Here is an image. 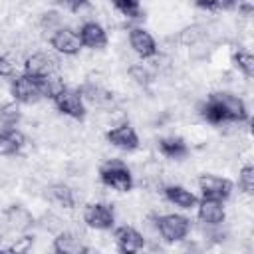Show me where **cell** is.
<instances>
[{
  "mask_svg": "<svg viewBox=\"0 0 254 254\" xmlns=\"http://www.w3.org/2000/svg\"><path fill=\"white\" fill-rule=\"evenodd\" d=\"M99 177H101L103 185H107V187H111L115 190H121V192H127L133 187L131 173H129V169L121 161H109V163H105L101 167V171H99Z\"/></svg>",
  "mask_w": 254,
  "mask_h": 254,
  "instance_id": "obj_1",
  "label": "cell"
},
{
  "mask_svg": "<svg viewBox=\"0 0 254 254\" xmlns=\"http://www.w3.org/2000/svg\"><path fill=\"white\" fill-rule=\"evenodd\" d=\"M12 95L20 103H36L38 99L44 97L42 77H34V75H28V73L18 75L12 81Z\"/></svg>",
  "mask_w": 254,
  "mask_h": 254,
  "instance_id": "obj_2",
  "label": "cell"
},
{
  "mask_svg": "<svg viewBox=\"0 0 254 254\" xmlns=\"http://www.w3.org/2000/svg\"><path fill=\"white\" fill-rule=\"evenodd\" d=\"M157 228L167 242H179L189 234L190 222L181 214H165L157 218Z\"/></svg>",
  "mask_w": 254,
  "mask_h": 254,
  "instance_id": "obj_3",
  "label": "cell"
},
{
  "mask_svg": "<svg viewBox=\"0 0 254 254\" xmlns=\"http://www.w3.org/2000/svg\"><path fill=\"white\" fill-rule=\"evenodd\" d=\"M54 101H56V107L62 113H65V115H69L73 119H83L85 117V103H83V97L79 95V91L64 87L54 97Z\"/></svg>",
  "mask_w": 254,
  "mask_h": 254,
  "instance_id": "obj_4",
  "label": "cell"
},
{
  "mask_svg": "<svg viewBox=\"0 0 254 254\" xmlns=\"http://www.w3.org/2000/svg\"><path fill=\"white\" fill-rule=\"evenodd\" d=\"M83 220L89 228H95V230H107L113 226L115 222V214H113V208L109 204H103V202H93V204H87L85 212H83Z\"/></svg>",
  "mask_w": 254,
  "mask_h": 254,
  "instance_id": "obj_5",
  "label": "cell"
},
{
  "mask_svg": "<svg viewBox=\"0 0 254 254\" xmlns=\"http://www.w3.org/2000/svg\"><path fill=\"white\" fill-rule=\"evenodd\" d=\"M198 187L202 192V198H214V200H226L232 192V183L222 177L204 175L198 179Z\"/></svg>",
  "mask_w": 254,
  "mask_h": 254,
  "instance_id": "obj_6",
  "label": "cell"
},
{
  "mask_svg": "<svg viewBox=\"0 0 254 254\" xmlns=\"http://www.w3.org/2000/svg\"><path fill=\"white\" fill-rule=\"evenodd\" d=\"M50 44L52 48H56L60 54L64 56H73L81 50V40H79V34H75L73 30L69 28H60L52 34L50 38Z\"/></svg>",
  "mask_w": 254,
  "mask_h": 254,
  "instance_id": "obj_7",
  "label": "cell"
},
{
  "mask_svg": "<svg viewBox=\"0 0 254 254\" xmlns=\"http://www.w3.org/2000/svg\"><path fill=\"white\" fill-rule=\"evenodd\" d=\"M214 99L220 103L222 111H224V117L226 121H246L248 119V111H246V105L240 97L232 95V93H212Z\"/></svg>",
  "mask_w": 254,
  "mask_h": 254,
  "instance_id": "obj_8",
  "label": "cell"
},
{
  "mask_svg": "<svg viewBox=\"0 0 254 254\" xmlns=\"http://www.w3.org/2000/svg\"><path fill=\"white\" fill-rule=\"evenodd\" d=\"M105 137H107V141L111 145H115V147H119L123 151H133V149L139 147V137H137L135 129L131 125H127V123L125 125H119V127H115L111 131H107Z\"/></svg>",
  "mask_w": 254,
  "mask_h": 254,
  "instance_id": "obj_9",
  "label": "cell"
},
{
  "mask_svg": "<svg viewBox=\"0 0 254 254\" xmlns=\"http://www.w3.org/2000/svg\"><path fill=\"white\" fill-rule=\"evenodd\" d=\"M54 69H56V62L48 54H42V52L32 54L24 64V71L34 77H48L54 73Z\"/></svg>",
  "mask_w": 254,
  "mask_h": 254,
  "instance_id": "obj_10",
  "label": "cell"
},
{
  "mask_svg": "<svg viewBox=\"0 0 254 254\" xmlns=\"http://www.w3.org/2000/svg\"><path fill=\"white\" fill-rule=\"evenodd\" d=\"M198 204V218L204 222V224H210V226H216L224 220V206H222V200H214V198H202Z\"/></svg>",
  "mask_w": 254,
  "mask_h": 254,
  "instance_id": "obj_11",
  "label": "cell"
},
{
  "mask_svg": "<svg viewBox=\"0 0 254 254\" xmlns=\"http://www.w3.org/2000/svg\"><path fill=\"white\" fill-rule=\"evenodd\" d=\"M115 240H117L121 252H137L145 244L143 234L137 232L133 226H119V228H115Z\"/></svg>",
  "mask_w": 254,
  "mask_h": 254,
  "instance_id": "obj_12",
  "label": "cell"
},
{
  "mask_svg": "<svg viewBox=\"0 0 254 254\" xmlns=\"http://www.w3.org/2000/svg\"><path fill=\"white\" fill-rule=\"evenodd\" d=\"M129 44H131V48H133L141 58H151V56H155V52H157V44H155L153 36H151L149 32L141 30V28H135V30L129 32Z\"/></svg>",
  "mask_w": 254,
  "mask_h": 254,
  "instance_id": "obj_13",
  "label": "cell"
},
{
  "mask_svg": "<svg viewBox=\"0 0 254 254\" xmlns=\"http://www.w3.org/2000/svg\"><path fill=\"white\" fill-rule=\"evenodd\" d=\"M79 40H81V46H87V48H103L107 44V34L105 30L95 24V22H85L79 30Z\"/></svg>",
  "mask_w": 254,
  "mask_h": 254,
  "instance_id": "obj_14",
  "label": "cell"
},
{
  "mask_svg": "<svg viewBox=\"0 0 254 254\" xmlns=\"http://www.w3.org/2000/svg\"><path fill=\"white\" fill-rule=\"evenodd\" d=\"M4 218H6L8 228H12V230H16V232L28 230V228L32 226V222H34L32 214H30L26 208H22V206H10V208L4 212Z\"/></svg>",
  "mask_w": 254,
  "mask_h": 254,
  "instance_id": "obj_15",
  "label": "cell"
},
{
  "mask_svg": "<svg viewBox=\"0 0 254 254\" xmlns=\"http://www.w3.org/2000/svg\"><path fill=\"white\" fill-rule=\"evenodd\" d=\"M24 135L16 131V127H6V131H0V155H14L22 149Z\"/></svg>",
  "mask_w": 254,
  "mask_h": 254,
  "instance_id": "obj_16",
  "label": "cell"
},
{
  "mask_svg": "<svg viewBox=\"0 0 254 254\" xmlns=\"http://www.w3.org/2000/svg\"><path fill=\"white\" fill-rule=\"evenodd\" d=\"M165 196H167L169 202H173V204H177L181 208H192L198 202V198L190 190H187L185 187H177V185L167 187L165 189Z\"/></svg>",
  "mask_w": 254,
  "mask_h": 254,
  "instance_id": "obj_17",
  "label": "cell"
},
{
  "mask_svg": "<svg viewBox=\"0 0 254 254\" xmlns=\"http://www.w3.org/2000/svg\"><path fill=\"white\" fill-rule=\"evenodd\" d=\"M54 250L60 254H83V252H87V246L77 236L64 232L54 240Z\"/></svg>",
  "mask_w": 254,
  "mask_h": 254,
  "instance_id": "obj_18",
  "label": "cell"
},
{
  "mask_svg": "<svg viewBox=\"0 0 254 254\" xmlns=\"http://www.w3.org/2000/svg\"><path fill=\"white\" fill-rule=\"evenodd\" d=\"M159 151L165 155V157H171V159H181L189 153V147L183 139L179 137H165L159 141Z\"/></svg>",
  "mask_w": 254,
  "mask_h": 254,
  "instance_id": "obj_19",
  "label": "cell"
},
{
  "mask_svg": "<svg viewBox=\"0 0 254 254\" xmlns=\"http://www.w3.org/2000/svg\"><path fill=\"white\" fill-rule=\"evenodd\" d=\"M48 198L64 208H71L73 206V192L69 187L65 185H52L48 189Z\"/></svg>",
  "mask_w": 254,
  "mask_h": 254,
  "instance_id": "obj_20",
  "label": "cell"
},
{
  "mask_svg": "<svg viewBox=\"0 0 254 254\" xmlns=\"http://www.w3.org/2000/svg\"><path fill=\"white\" fill-rule=\"evenodd\" d=\"M79 95H81L83 99L91 101V103H97V105L109 103V101L113 99V95H111L107 89H103V87H99V85H93V83L83 85V87L79 89Z\"/></svg>",
  "mask_w": 254,
  "mask_h": 254,
  "instance_id": "obj_21",
  "label": "cell"
},
{
  "mask_svg": "<svg viewBox=\"0 0 254 254\" xmlns=\"http://www.w3.org/2000/svg\"><path fill=\"white\" fill-rule=\"evenodd\" d=\"M20 117H22V113L16 103H4L0 107V123L4 127H14L20 121Z\"/></svg>",
  "mask_w": 254,
  "mask_h": 254,
  "instance_id": "obj_22",
  "label": "cell"
},
{
  "mask_svg": "<svg viewBox=\"0 0 254 254\" xmlns=\"http://www.w3.org/2000/svg\"><path fill=\"white\" fill-rule=\"evenodd\" d=\"M113 6L127 18H141V0H111Z\"/></svg>",
  "mask_w": 254,
  "mask_h": 254,
  "instance_id": "obj_23",
  "label": "cell"
},
{
  "mask_svg": "<svg viewBox=\"0 0 254 254\" xmlns=\"http://www.w3.org/2000/svg\"><path fill=\"white\" fill-rule=\"evenodd\" d=\"M234 62H236V65L242 69V73H244L246 77H252V75H254V58H252L250 52L238 50V52L234 54Z\"/></svg>",
  "mask_w": 254,
  "mask_h": 254,
  "instance_id": "obj_24",
  "label": "cell"
},
{
  "mask_svg": "<svg viewBox=\"0 0 254 254\" xmlns=\"http://www.w3.org/2000/svg\"><path fill=\"white\" fill-rule=\"evenodd\" d=\"M238 183H240V189H242L246 194H252V192H254V167H252V165L242 167L240 177H238Z\"/></svg>",
  "mask_w": 254,
  "mask_h": 254,
  "instance_id": "obj_25",
  "label": "cell"
},
{
  "mask_svg": "<svg viewBox=\"0 0 254 254\" xmlns=\"http://www.w3.org/2000/svg\"><path fill=\"white\" fill-rule=\"evenodd\" d=\"M202 36H204V32H202L200 26H190V28H185L181 32V42L185 46H194L196 42L202 40Z\"/></svg>",
  "mask_w": 254,
  "mask_h": 254,
  "instance_id": "obj_26",
  "label": "cell"
},
{
  "mask_svg": "<svg viewBox=\"0 0 254 254\" xmlns=\"http://www.w3.org/2000/svg\"><path fill=\"white\" fill-rule=\"evenodd\" d=\"M129 73H131L133 79H135L137 83H141V85H147V83L151 81V75H149V71H147L143 65H133V67L129 69Z\"/></svg>",
  "mask_w": 254,
  "mask_h": 254,
  "instance_id": "obj_27",
  "label": "cell"
},
{
  "mask_svg": "<svg viewBox=\"0 0 254 254\" xmlns=\"http://www.w3.org/2000/svg\"><path fill=\"white\" fill-rule=\"evenodd\" d=\"M12 71H14V65L10 64V60L0 56V77L2 75H12Z\"/></svg>",
  "mask_w": 254,
  "mask_h": 254,
  "instance_id": "obj_28",
  "label": "cell"
},
{
  "mask_svg": "<svg viewBox=\"0 0 254 254\" xmlns=\"http://www.w3.org/2000/svg\"><path fill=\"white\" fill-rule=\"evenodd\" d=\"M234 4H236V0H212V10L216 8V10H230V8H234Z\"/></svg>",
  "mask_w": 254,
  "mask_h": 254,
  "instance_id": "obj_29",
  "label": "cell"
},
{
  "mask_svg": "<svg viewBox=\"0 0 254 254\" xmlns=\"http://www.w3.org/2000/svg\"><path fill=\"white\" fill-rule=\"evenodd\" d=\"M60 2H62L65 8L73 10V12H75V10H79V8H83V6L87 4V0H60Z\"/></svg>",
  "mask_w": 254,
  "mask_h": 254,
  "instance_id": "obj_30",
  "label": "cell"
},
{
  "mask_svg": "<svg viewBox=\"0 0 254 254\" xmlns=\"http://www.w3.org/2000/svg\"><path fill=\"white\" fill-rule=\"evenodd\" d=\"M194 2H196V6H200V8L212 10V0H194Z\"/></svg>",
  "mask_w": 254,
  "mask_h": 254,
  "instance_id": "obj_31",
  "label": "cell"
}]
</instances>
